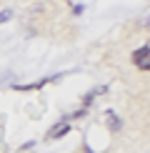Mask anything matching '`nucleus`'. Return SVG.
I'll use <instances>...</instances> for the list:
<instances>
[{
	"instance_id": "f257e3e1",
	"label": "nucleus",
	"mask_w": 150,
	"mask_h": 153,
	"mask_svg": "<svg viewBox=\"0 0 150 153\" xmlns=\"http://www.w3.org/2000/svg\"><path fill=\"white\" fill-rule=\"evenodd\" d=\"M133 65L140 68V71H148L150 68V45H140L133 53Z\"/></svg>"
},
{
	"instance_id": "f03ea898",
	"label": "nucleus",
	"mask_w": 150,
	"mask_h": 153,
	"mask_svg": "<svg viewBox=\"0 0 150 153\" xmlns=\"http://www.w3.org/2000/svg\"><path fill=\"white\" fill-rule=\"evenodd\" d=\"M68 131H70V126H58V128H53L48 133V138H60V136H65Z\"/></svg>"
},
{
	"instance_id": "7ed1b4c3",
	"label": "nucleus",
	"mask_w": 150,
	"mask_h": 153,
	"mask_svg": "<svg viewBox=\"0 0 150 153\" xmlns=\"http://www.w3.org/2000/svg\"><path fill=\"white\" fill-rule=\"evenodd\" d=\"M108 120H110V128H112V131H120V128H123V120L118 118L115 113H108Z\"/></svg>"
},
{
	"instance_id": "20e7f679",
	"label": "nucleus",
	"mask_w": 150,
	"mask_h": 153,
	"mask_svg": "<svg viewBox=\"0 0 150 153\" xmlns=\"http://www.w3.org/2000/svg\"><path fill=\"white\" fill-rule=\"evenodd\" d=\"M10 15H12L10 10H3V13H0V23H5V20H10Z\"/></svg>"
}]
</instances>
